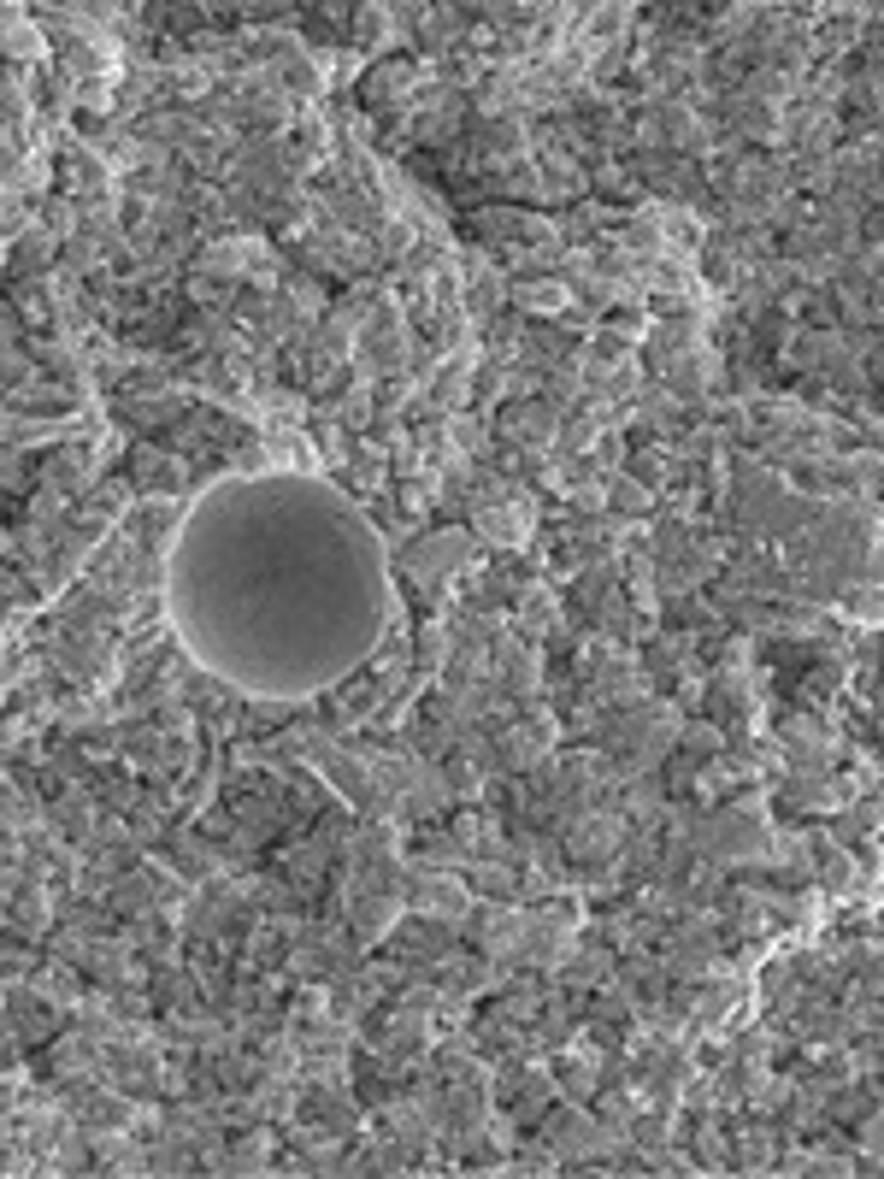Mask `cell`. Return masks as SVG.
Returning a JSON list of instances; mask_svg holds the SVG:
<instances>
[{
    "label": "cell",
    "mask_w": 884,
    "mask_h": 1179,
    "mask_svg": "<svg viewBox=\"0 0 884 1179\" xmlns=\"http://www.w3.org/2000/svg\"><path fill=\"white\" fill-rule=\"evenodd\" d=\"M166 607L201 673L259 702H307L378 649L384 537L313 472L225 478L178 526Z\"/></svg>",
    "instance_id": "6da1fadb"
}]
</instances>
